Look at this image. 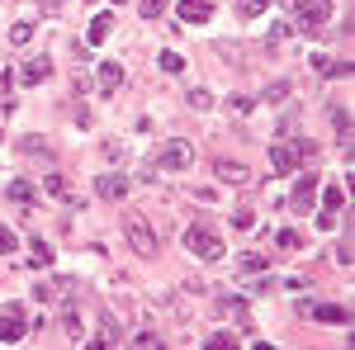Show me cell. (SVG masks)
I'll return each instance as SVG.
<instances>
[{
	"label": "cell",
	"instance_id": "obj_11",
	"mask_svg": "<svg viewBox=\"0 0 355 350\" xmlns=\"http://www.w3.org/2000/svg\"><path fill=\"white\" fill-rule=\"evenodd\" d=\"M214 313H223V317H232V322L251 326V308H246L242 298H227V294H218V298H214Z\"/></svg>",
	"mask_w": 355,
	"mask_h": 350
},
{
	"label": "cell",
	"instance_id": "obj_33",
	"mask_svg": "<svg viewBox=\"0 0 355 350\" xmlns=\"http://www.w3.org/2000/svg\"><path fill=\"white\" fill-rule=\"evenodd\" d=\"M100 157H105V161H119V157H123V147H119V142H114V137H110V142L100 147Z\"/></svg>",
	"mask_w": 355,
	"mask_h": 350
},
{
	"label": "cell",
	"instance_id": "obj_19",
	"mask_svg": "<svg viewBox=\"0 0 355 350\" xmlns=\"http://www.w3.org/2000/svg\"><path fill=\"white\" fill-rule=\"evenodd\" d=\"M110 28H114L110 15H95V19H90V43H105V38H110Z\"/></svg>",
	"mask_w": 355,
	"mask_h": 350
},
{
	"label": "cell",
	"instance_id": "obj_3",
	"mask_svg": "<svg viewBox=\"0 0 355 350\" xmlns=\"http://www.w3.org/2000/svg\"><path fill=\"white\" fill-rule=\"evenodd\" d=\"M123 237H128V246H133L142 261L157 256V237H152V227H147V218H142V213H123Z\"/></svg>",
	"mask_w": 355,
	"mask_h": 350
},
{
	"label": "cell",
	"instance_id": "obj_2",
	"mask_svg": "<svg viewBox=\"0 0 355 350\" xmlns=\"http://www.w3.org/2000/svg\"><path fill=\"white\" fill-rule=\"evenodd\" d=\"M185 246H190L199 261H223V237L209 222H190V227H185Z\"/></svg>",
	"mask_w": 355,
	"mask_h": 350
},
{
	"label": "cell",
	"instance_id": "obj_6",
	"mask_svg": "<svg viewBox=\"0 0 355 350\" xmlns=\"http://www.w3.org/2000/svg\"><path fill=\"white\" fill-rule=\"evenodd\" d=\"M299 317H308V322H327V326H346V308L341 303H299Z\"/></svg>",
	"mask_w": 355,
	"mask_h": 350
},
{
	"label": "cell",
	"instance_id": "obj_18",
	"mask_svg": "<svg viewBox=\"0 0 355 350\" xmlns=\"http://www.w3.org/2000/svg\"><path fill=\"white\" fill-rule=\"evenodd\" d=\"M19 152H24V157H53V142H48V137H24Z\"/></svg>",
	"mask_w": 355,
	"mask_h": 350
},
{
	"label": "cell",
	"instance_id": "obj_26",
	"mask_svg": "<svg viewBox=\"0 0 355 350\" xmlns=\"http://www.w3.org/2000/svg\"><path fill=\"white\" fill-rule=\"evenodd\" d=\"M10 38H15V48H24L28 38H33V24H28V19H19V24L10 28Z\"/></svg>",
	"mask_w": 355,
	"mask_h": 350
},
{
	"label": "cell",
	"instance_id": "obj_31",
	"mask_svg": "<svg viewBox=\"0 0 355 350\" xmlns=\"http://www.w3.org/2000/svg\"><path fill=\"white\" fill-rule=\"evenodd\" d=\"M166 5H171V0H142V15L157 19V15H166Z\"/></svg>",
	"mask_w": 355,
	"mask_h": 350
},
{
	"label": "cell",
	"instance_id": "obj_5",
	"mask_svg": "<svg viewBox=\"0 0 355 350\" xmlns=\"http://www.w3.org/2000/svg\"><path fill=\"white\" fill-rule=\"evenodd\" d=\"M313 199H318V170H303L294 189H289V209L294 213H313Z\"/></svg>",
	"mask_w": 355,
	"mask_h": 350
},
{
	"label": "cell",
	"instance_id": "obj_15",
	"mask_svg": "<svg viewBox=\"0 0 355 350\" xmlns=\"http://www.w3.org/2000/svg\"><path fill=\"white\" fill-rule=\"evenodd\" d=\"M90 346H95V350H114V346H119V326H114V317H100L95 336H90Z\"/></svg>",
	"mask_w": 355,
	"mask_h": 350
},
{
	"label": "cell",
	"instance_id": "obj_36",
	"mask_svg": "<svg viewBox=\"0 0 355 350\" xmlns=\"http://www.w3.org/2000/svg\"><path fill=\"white\" fill-rule=\"evenodd\" d=\"M190 105L194 109H209V90H190Z\"/></svg>",
	"mask_w": 355,
	"mask_h": 350
},
{
	"label": "cell",
	"instance_id": "obj_30",
	"mask_svg": "<svg viewBox=\"0 0 355 350\" xmlns=\"http://www.w3.org/2000/svg\"><path fill=\"white\" fill-rule=\"evenodd\" d=\"M33 261H38V265H48V261H53V246L43 242V237H38V242H33Z\"/></svg>",
	"mask_w": 355,
	"mask_h": 350
},
{
	"label": "cell",
	"instance_id": "obj_32",
	"mask_svg": "<svg viewBox=\"0 0 355 350\" xmlns=\"http://www.w3.org/2000/svg\"><path fill=\"white\" fill-rule=\"evenodd\" d=\"M10 251H15V232L0 222V256H10Z\"/></svg>",
	"mask_w": 355,
	"mask_h": 350
},
{
	"label": "cell",
	"instance_id": "obj_34",
	"mask_svg": "<svg viewBox=\"0 0 355 350\" xmlns=\"http://www.w3.org/2000/svg\"><path fill=\"white\" fill-rule=\"evenodd\" d=\"M251 222H256L251 209H237V213H232V227H251Z\"/></svg>",
	"mask_w": 355,
	"mask_h": 350
},
{
	"label": "cell",
	"instance_id": "obj_8",
	"mask_svg": "<svg viewBox=\"0 0 355 350\" xmlns=\"http://www.w3.org/2000/svg\"><path fill=\"white\" fill-rule=\"evenodd\" d=\"M24 331H28V322H24V313H19V308H5V313H0V341H5V346L24 341Z\"/></svg>",
	"mask_w": 355,
	"mask_h": 350
},
{
	"label": "cell",
	"instance_id": "obj_24",
	"mask_svg": "<svg viewBox=\"0 0 355 350\" xmlns=\"http://www.w3.org/2000/svg\"><path fill=\"white\" fill-rule=\"evenodd\" d=\"M209 346H218V350H232V346H242V336H232V331H214V336H209Z\"/></svg>",
	"mask_w": 355,
	"mask_h": 350
},
{
	"label": "cell",
	"instance_id": "obj_37",
	"mask_svg": "<svg viewBox=\"0 0 355 350\" xmlns=\"http://www.w3.org/2000/svg\"><path fill=\"white\" fill-rule=\"evenodd\" d=\"M114 5H119V0H114Z\"/></svg>",
	"mask_w": 355,
	"mask_h": 350
},
{
	"label": "cell",
	"instance_id": "obj_20",
	"mask_svg": "<svg viewBox=\"0 0 355 350\" xmlns=\"http://www.w3.org/2000/svg\"><path fill=\"white\" fill-rule=\"evenodd\" d=\"M303 237L294 232V227H284V232H275V251H299Z\"/></svg>",
	"mask_w": 355,
	"mask_h": 350
},
{
	"label": "cell",
	"instance_id": "obj_21",
	"mask_svg": "<svg viewBox=\"0 0 355 350\" xmlns=\"http://www.w3.org/2000/svg\"><path fill=\"white\" fill-rule=\"evenodd\" d=\"M331 123H336V137H341V142H351V114H346L341 105L331 109Z\"/></svg>",
	"mask_w": 355,
	"mask_h": 350
},
{
	"label": "cell",
	"instance_id": "obj_35",
	"mask_svg": "<svg viewBox=\"0 0 355 350\" xmlns=\"http://www.w3.org/2000/svg\"><path fill=\"white\" fill-rule=\"evenodd\" d=\"M251 105H256V100H246V95H232V114H251Z\"/></svg>",
	"mask_w": 355,
	"mask_h": 350
},
{
	"label": "cell",
	"instance_id": "obj_17",
	"mask_svg": "<svg viewBox=\"0 0 355 350\" xmlns=\"http://www.w3.org/2000/svg\"><path fill=\"white\" fill-rule=\"evenodd\" d=\"M119 85H123V67H119V62H100V90L114 95Z\"/></svg>",
	"mask_w": 355,
	"mask_h": 350
},
{
	"label": "cell",
	"instance_id": "obj_12",
	"mask_svg": "<svg viewBox=\"0 0 355 350\" xmlns=\"http://www.w3.org/2000/svg\"><path fill=\"white\" fill-rule=\"evenodd\" d=\"M48 76H53V62H48V57H28L24 67H19V81L24 85H43Z\"/></svg>",
	"mask_w": 355,
	"mask_h": 350
},
{
	"label": "cell",
	"instance_id": "obj_4",
	"mask_svg": "<svg viewBox=\"0 0 355 350\" xmlns=\"http://www.w3.org/2000/svg\"><path fill=\"white\" fill-rule=\"evenodd\" d=\"M190 161H194V142H185V137H171L162 152H157V166L162 170H185Z\"/></svg>",
	"mask_w": 355,
	"mask_h": 350
},
{
	"label": "cell",
	"instance_id": "obj_10",
	"mask_svg": "<svg viewBox=\"0 0 355 350\" xmlns=\"http://www.w3.org/2000/svg\"><path fill=\"white\" fill-rule=\"evenodd\" d=\"M175 15L185 24H204V19H214V5L209 0H175Z\"/></svg>",
	"mask_w": 355,
	"mask_h": 350
},
{
	"label": "cell",
	"instance_id": "obj_38",
	"mask_svg": "<svg viewBox=\"0 0 355 350\" xmlns=\"http://www.w3.org/2000/svg\"><path fill=\"white\" fill-rule=\"evenodd\" d=\"M0 137H5V133H0Z\"/></svg>",
	"mask_w": 355,
	"mask_h": 350
},
{
	"label": "cell",
	"instance_id": "obj_25",
	"mask_svg": "<svg viewBox=\"0 0 355 350\" xmlns=\"http://www.w3.org/2000/svg\"><path fill=\"white\" fill-rule=\"evenodd\" d=\"M133 346H142V350H162V336H157V331H133Z\"/></svg>",
	"mask_w": 355,
	"mask_h": 350
},
{
	"label": "cell",
	"instance_id": "obj_23",
	"mask_svg": "<svg viewBox=\"0 0 355 350\" xmlns=\"http://www.w3.org/2000/svg\"><path fill=\"white\" fill-rule=\"evenodd\" d=\"M237 265H242V274H261V270H266V256H256V251H246V256L237 261Z\"/></svg>",
	"mask_w": 355,
	"mask_h": 350
},
{
	"label": "cell",
	"instance_id": "obj_28",
	"mask_svg": "<svg viewBox=\"0 0 355 350\" xmlns=\"http://www.w3.org/2000/svg\"><path fill=\"white\" fill-rule=\"evenodd\" d=\"M162 71H175V76H180V71H185V57L180 53H162Z\"/></svg>",
	"mask_w": 355,
	"mask_h": 350
},
{
	"label": "cell",
	"instance_id": "obj_22",
	"mask_svg": "<svg viewBox=\"0 0 355 350\" xmlns=\"http://www.w3.org/2000/svg\"><path fill=\"white\" fill-rule=\"evenodd\" d=\"M218 175L227 180V185H242V180H246V170L237 161H218Z\"/></svg>",
	"mask_w": 355,
	"mask_h": 350
},
{
	"label": "cell",
	"instance_id": "obj_7",
	"mask_svg": "<svg viewBox=\"0 0 355 350\" xmlns=\"http://www.w3.org/2000/svg\"><path fill=\"white\" fill-rule=\"evenodd\" d=\"M128 189H133V180H128V175H123V170H110V175H100V180H95V194H100V199H123V194H128Z\"/></svg>",
	"mask_w": 355,
	"mask_h": 350
},
{
	"label": "cell",
	"instance_id": "obj_14",
	"mask_svg": "<svg viewBox=\"0 0 355 350\" xmlns=\"http://www.w3.org/2000/svg\"><path fill=\"white\" fill-rule=\"evenodd\" d=\"M5 199L28 213V209H33V185H28V180H10V185H5Z\"/></svg>",
	"mask_w": 355,
	"mask_h": 350
},
{
	"label": "cell",
	"instance_id": "obj_29",
	"mask_svg": "<svg viewBox=\"0 0 355 350\" xmlns=\"http://www.w3.org/2000/svg\"><path fill=\"white\" fill-rule=\"evenodd\" d=\"M43 189H48V194H57V199H62V194H67V180H62V175H48V180H43Z\"/></svg>",
	"mask_w": 355,
	"mask_h": 350
},
{
	"label": "cell",
	"instance_id": "obj_13",
	"mask_svg": "<svg viewBox=\"0 0 355 350\" xmlns=\"http://www.w3.org/2000/svg\"><path fill=\"white\" fill-rule=\"evenodd\" d=\"M62 331H67V341H71V346H81V341H85L81 308H76V303H67V308H62Z\"/></svg>",
	"mask_w": 355,
	"mask_h": 350
},
{
	"label": "cell",
	"instance_id": "obj_1",
	"mask_svg": "<svg viewBox=\"0 0 355 350\" xmlns=\"http://www.w3.org/2000/svg\"><path fill=\"white\" fill-rule=\"evenodd\" d=\"M308 157H318V147H313L308 137H289V142H275V147H270V170H275V175H289V170H299Z\"/></svg>",
	"mask_w": 355,
	"mask_h": 350
},
{
	"label": "cell",
	"instance_id": "obj_16",
	"mask_svg": "<svg viewBox=\"0 0 355 350\" xmlns=\"http://www.w3.org/2000/svg\"><path fill=\"white\" fill-rule=\"evenodd\" d=\"M313 71L318 76H351V62H331L327 53H313Z\"/></svg>",
	"mask_w": 355,
	"mask_h": 350
},
{
	"label": "cell",
	"instance_id": "obj_27",
	"mask_svg": "<svg viewBox=\"0 0 355 350\" xmlns=\"http://www.w3.org/2000/svg\"><path fill=\"white\" fill-rule=\"evenodd\" d=\"M266 5H270V0H237V15H246V19H251V15H266Z\"/></svg>",
	"mask_w": 355,
	"mask_h": 350
},
{
	"label": "cell",
	"instance_id": "obj_9",
	"mask_svg": "<svg viewBox=\"0 0 355 350\" xmlns=\"http://www.w3.org/2000/svg\"><path fill=\"white\" fill-rule=\"evenodd\" d=\"M294 10H299V19L308 28H318V24L331 19V0H294Z\"/></svg>",
	"mask_w": 355,
	"mask_h": 350
}]
</instances>
